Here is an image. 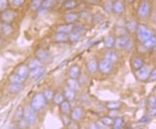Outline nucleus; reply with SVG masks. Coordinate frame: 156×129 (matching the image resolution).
I'll return each mask as SVG.
<instances>
[{
  "instance_id": "obj_29",
  "label": "nucleus",
  "mask_w": 156,
  "mask_h": 129,
  "mask_svg": "<svg viewBox=\"0 0 156 129\" xmlns=\"http://www.w3.org/2000/svg\"><path fill=\"white\" fill-rule=\"evenodd\" d=\"M78 3L76 0H67L62 4L63 7L66 10H72L77 6Z\"/></svg>"
},
{
  "instance_id": "obj_11",
  "label": "nucleus",
  "mask_w": 156,
  "mask_h": 129,
  "mask_svg": "<svg viewBox=\"0 0 156 129\" xmlns=\"http://www.w3.org/2000/svg\"><path fill=\"white\" fill-rule=\"evenodd\" d=\"M131 66L133 69L137 71L144 66V61L140 57L133 56L131 59Z\"/></svg>"
},
{
  "instance_id": "obj_43",
  "label": "nucleus",
  "mask_w": 156,
  "mask_h": 129,
  "mask_svg": "<svg viewBox=\"0 0 156 129\" xmlns=\"http://www.w3.org/2000/svg\"><path fill=\"white\" fill-rule=\"evenodd\" d=\"M148 80L151 81V82L156 80V68H154L151 71H150L149 77H148Z\"/></svg>"
},
{
  "instance_id": "obj_48",
  "label": "nucleus",
  "mask_w": 156,
  "mask_h": 129,
  "mask_svg": "<svg viewBox=\"0 0 156 129\" xmlns=\"http://www.w3.org/2000/svg\"><path fill=\"white\" fill-rule=\"evenodd\" d=\"M25 0H13L12 3L15 6H20L25 2Z\"/></svg>"
},
{
  "instance_id": "obj_1",
  "label": "nucleus",
  "mask_w": 156,
  "mask_h": 129,
  "mask_svg": "<svg viewBox=\"0 0 156 129\" xmlns=\"http://www.w3.org/2000/svg\"><path fill=\"white\" fill-rule=\"evenodd\" d=\"M47 99L44 97L43 93H37L33 95L31 101V106L36 111L42 110L46 106Z\"/></svg>"
},
{
  "instance_id": "obj_33",
  "label": "nucleus",
  "mask_w": 156,
  "mask_h": 129,
  "mask_svg": "<svg viewBox=\"0 0 156 129\" xmlns=\"http://www.w3.org/2000/svg\"><path fill=\"white\" fill-rule=\"evenodd\" d=\"M124 123V119L122 117H116L114 119L112 124V128L114 129H120L122 127Z\"/></svg>"
},
{
  "instance_id": "obj_7",
  "label": "nucleus",
  "mask_w": 156,
  "mask_h": 129,
  "mask_svg": "<svg viewBox=\"0 0 156 129\" xmlns=\"http://www.w3.org/2000/svg\"><path fill=\"white\" fill-rule=\"evenodd\" d=\"M130 42L129 38L127 35H122V36H119L118 38L115 40V45L114 47L116 49L122 50L125 49L126 47L129 45Z\"/></svg>"
},
{
  "instance_id": "obj_26",
  "label": "nucleus",
  "mask_w": 156,
  "mask_h": 129,
  "mask_svg": "<svg viewBox=\"0 0 156 129\" xmlns=\"http://www.w3.org/2000/svg\"><path fill=\"white\" fill-rule=\"evenodd\" d=\"M43 70H44V69L42 68V66H38V67L33 68V69H30L28 76L36 80L37 77L39 76V74L42 72Z\"/></svg>"
},
{
  "instance_id": "obj_41",
  "label": "nucleus",
  "mask_w": 156,
  "mask_h": 129,
  "mask_svg": "<svg viewBox=\"0 0 156 129\" xmlns=\"http://www.w3.org/2000/svg\"><path fill=\"white\" fill-rule=\"evenodd\" d=\"M91 18H92L93 22H94V23H99V22H101L103 20V15L101 12H97V13L93 14Z\"/></svg>"
},
{
  "instance_id": "obj_46",
  "label": "nucleus",
  "mask_w": 156,
  "mask_h": 129,
  "mask_svg": "<svg viewBox=\"0 0 156 129\" xmlns=\"http://www.w3.org/2000/svg\"><path fill=\"white\" fill-rule=\"evenodd\" d=\"M156 101V97L154 95H151L148 99V103H149V105L151 107L155 106V103Z\"/></svg>"
},
{
  "instance_id": "obj_55",
  "label": "nucleus",
  "mask_w": 156,
  "mask_h": 129,
  "mask_svg": "<svg viewBox=\"0 0 156 129\" xmlns=\"http://www.w3.org/2000/svg\"><path fill=\"white\" fill-rule=\"evenodd\" d=\"M155 106L156 107V101H155Z\"/></svg>"
},
{
  "instance_id": "obj_50",
  "label": "nucleus",
  "mask_w": 156,
  "mask_h": 129,
  "mask_svg": "<svg viewBox=\"0 0 156 129\" xmlns=\"http://www.w3.org/2000/svg\"><path fill=\"white\" fill-rule=\"evenodd\" d=\"M148 121V118L147 116H144V117L142 118V119L140 120V123H146Z\"/></svg>"
},
{
  "instance_id": "obj_35",
  "label": "nucleus",
  "mask_w": 156,
  "mask_h": 129,
  "mask_svg": "<svg viewBox=\"0 0 156 129\" xmlns=\"http://www.w3.org/2000/svg\"><path fill=\"white\" fill-rule=\"evenodd\" d=\"M43 0H32L30 4V7L32 10H37L41 7Z\"/></svg>"
},
{
  "instance_id": "obj_53",
  "label": "nucleus",
  "mask_w": 156,
  "mask_h": 129,
  "mask_svg": "<svg viewBox=\"0 0 156 129\" xmlns=\"http://www.w3.org/2000/svg\"><path fill=\"white\" fill-rule=\"evenodd\" d=\"M85 2H90V3H95L96 2H98V0H84Z\"/></svg>"
},
{
  "instance_id": "obj_28",
  "label": "nucleus",
  "mask_w": 156,
  "mask_h": 129,
  "mask_svg": "<svg viewBox=\"0 0 156 129\" xmlns=\"http://www.w3.org/2000/svg\"><path fill=\"white\" fill-rule=\"evenodd\" d=\"M69 36V40L72 42V43H75V42H77L78 40L81 38L82 35L81 33L75 32V31H71L68 34Z\"/></svg>"
},
{
  "instance_id": "obj_17",
  "label": "nucleus",
  "mask_w": 156,
  "mask_h": 129,
  "mask_svg": "<svg viewBox=\"0 0 156 129\" xmlns=\"http://www.w3.org/2000/svg\"><path fill=\"white\" fill-rule=\"evenodd\" d=\"M9 82L10 83H12V84H22L23 83L25 82V78L20 77L19 74H18L17 73H14L10 74L9 76Z\"/></svg>"
},
{
  "instance_id": "obj_24",
  "label": "nucleus",
  "mask_w": 156,
  "mask_h": 129,
  "mask_svg": "<svg viewBox=\"0 0 156 129\" xmlns=\"http://www.w3.org/2000/svg\"><path fill=\"white\" fill-rule=\"evenodd\" d=\"M115 38L111 36H108L105 37L103 40V44L104 46L106 49H112L113 47H114L115 45Z\"/></svg>"
},
{
  "instance_id": "obj_54",
  "label": "nucleus",
  "mask_w": 156,
  "mask_h": 129,
  "mask_svg": "<svg viewBox=\"0 0 156 129\" xmlns=\"http://www.w3.org/2000/svg\"><path fill=\"white\" fill-rule=\"evenodd\" d=\"M124 1H125L126 2H127V3H129V4H131V3H133L135 1V0H124Z\"/></svg>"
},
{
  "instance_id": "obj_9",
  "label": "nucleus",
  "mask_w": 156,
  "mask_h": 129,
  "mask_svg": "<svg viewBox=\"0 0 156 129\" xmlns=\"http://www.w3.org/2000/svg\"><path fill=\"white\" fill-rule=\"evenodd\" d=\"M125 11V5L124 2L121 0H115L113 2L112 6V12L115 14H121L124 13Z\"/></svg>"
},
{
  "instance_id": "obj_37",
  "label": "nucleus",
  "mask_w": 156,
  "mask_h": 129,
  "mask_svg": "<svg viewBox=\"0 0 156 129\" xmlns=\"http://www.w3.org/2000/svg\"><path fill=\"white\" fill-rule=\"evenodd\" d=\"M101 121L104 126H112L113 122H114V119H113L111 117H110V116H106V117L102 118L101 119Z\"/></svg>"
},
{
  "instance_id": "obj_20",
  "label": "nucleus",
  "mask_w": 156,
  "mask_h": 129,
  "mask_svg": "<svg viewBox=\"0 0 156 129\" xmlns=\"http://www.w3.org/2000/svg\"><path fill=\"white\" fill-rule=\"evenodd\" d=\"M142 45L143 47L145 48V49H153V47H155L156 46V38L153 36H151L150 38L145 40V41H143Z\"/></svg>"
},
{
  "instance_id": "obj_51",
  "label": "nucleus",
  "mask_w": 156,
  "mask_h": 129,
  "mask_svg": "<svg viewBox=\"0 0 156 129\" xmlns=\"http://www.w3.org/2000/svg\"><path fill=\"white\" fill-rule=\"evenodd\" d=\"M83 13H84V15H83V14H82V17H83V18H85V19L88 20V18L90 17V14H89L88 12H83Z\"/></svg>"
},
{
  "instance_id": "obj_23",
  "label": "nucleus",
  "mask_w": 156,
  "mask_h": 129,
  "mask_svg": "<svg viewBox=\"0 0 156 129\" xmlns=\"http://www.w3.org/2000/svg\"><path fill=\"white\" fill-rule=\"evenodd\" d=\"M104 58L109 60L111 63H115V62L117 61L119 57L118 55L116 54V53H115L114 51H109L105 53V55H104Z\"/></svg>"
},
{
  "instance_id": "obj_13",
  "label": "nucleus",
  "mask_w": 156,
  "mask_h": 129,
  "mask_svg": "<svg viewBox=\"0 0 156 129\" xmlns=\"http://www.w3.org/2000/svg\"><path fill=\"white\" fill-rule=\"evenodd\" d=\"M80 18V14L76 12H69L64 16V20L67 23L72 24L77 21Z\"/></svg>"
},
{
  "instance_id": "obj_42",
  "label": "nucleus",
  "mask_w": 156,
  "mask_h": 129,
  "mask_svg": "<svg viewBox=\"0 0 156 129\" xmlns=\"http://www.w3.org/2000/svg\"><path fill=\"white\" fill-rule=\"evenodd\" d=\"M85 30L84 25H82V24H75L72 27V31H75V32L81 33Z\"/></svg>"
},
{
  "instance_id": "obj_21",
  "label": "nucleus",
  "mask_w": 156,
  "mask_h": 129,
  "mask_svg": "<svg viewBox=\"0 0 156 129\" xmlns=\"http://www.w3.org/2000/svg\"><path fill=\"white\" fill-rule=\"evenodd\" d=\"M69 40L68 33L57 32L54 35V40L57 43H64Z\"/></svg>"
},
{
  "instance_id": "obj_30",
  "label": "nucleus",
  "mask_w": 156,
  "mask_h": 129,
  "mask_svg": "<svg viewBox=\"0 0 156 129\" xmlns=\"http://www.w3.org/2000/svg\"><path fill=\"white\" fill-rule=\"evenodd\" d=\"M137 25H138V24L137 23L135 20H129L126 24V29L129 32H134V31H136Z\"/></svg>"
},
{
  "instance_id": "obj_44",
  "label": "nucleus",
  "mask_w": 156,
  "mask_h": 129,
  "mask_svg": "<svg viewBox=\"0 0 156 129\" xmlns=\"http://www.w3.org/2000/svg\"><path fill=\"white\" fill-rule=\"evenodd\" d=\"M70 119H71V118L68 117L67 113L62 114V121L64 125H68L69 123L70 122Z\"/></svg>"
},
{
  "instance_id": "obj_4",
  "label": "nucleus",
  "mask_w": 156,
  "mask_h": 129,
  "mask_svg": "<svg viewBox=\"0 0 156 129\" xmlns=\"http://www.w3.org/2000/svg\"><path fill=\"white\" fill-rule=\"evenodd\" d=\"M150 3L147 0H142L137 7V14L140 17H146L150 13Z\"/></svg>"
},
{
  "instance_id": "obj_19",
  "label": "nucleus",
  "mask_w": 156,
  "mask_h": 129,
  "mask_svg": "<svg viewBox=\"0 0 156 129\" xmlns=\"http://www.w3.org/2000/svg\"><path fill=\"white\" fill-rule=\"evenodd\" d=\"M67 86L70 87V89L76 91L80 88V82L77 79L70 77L67 80Z\"/></svg>"
},
{
  "instance_id": "obj_39",
  "label": "nucleus",
  "mask_w": 156,
  "mask_h": 129,
  "mask_svg": "<svg viewBox=\"0 0 156 129\" xmlns=\"http://www.w3.org/2000/svg\"><path fill=\"white\" fill-rule=\"evenodd\" d=\"M23 108L21 107H18V109L16 110L15 114V118L18 121H19L20 120L23 119Z\"/></svg>"
},
{
  "instance_id": "obj_27",
  "label": "nucleus",
  "mask_w": 156,
  "mask_h": 129,
  "mask_svg": "<svg viewBox=\"0 0 156 129\" xmlns=\"http://www.w3.org/2000/svg\"><path fill=\"white\" fill-rule=\"evenodd\" d=\"M65 99L64 95L63 93H59V92H57V93H55L54 94L53 97H52V100H53V102L54 103L55 105H59L60 103H62L63 101Z\"/></svg>"
},
{
  "instance_id": "obj_5",
  "label": "nucleus",
  "mask_w": 156,
  "mask_h": 129,
  "mask_svg": "<svg viewBox=\"0 0 156 129\" xmlns=\"http://www.w3.org/2000/svg\"><path fill=\"white\" fill-rule=\"evenodd\" d=\"M16 17L15 11L13 10H5L2 11L1 20L4 23L10 24Z\"/></svg>"
},
{
  "instance_id": "obj_36",
  "label": "nucleus",
  "mask_w": 156,
  "mask_h": 129,
  "mask_svg": "<svg viewBox=\"0 0 156 129\" xmlns=\"http://www.w3.org/2000/svg\"><path fill=\"white\" fill-rule=\"evenodd\" d=\"M106 108L109 110H116L119 109L121 106L119 102H116V101H111V102H108L106 103Z\"/></svg>"
},
{
  "instance_id": "obj_18",
  "label": "nucleus",
  "mask_w": 156,
  "mask_h": 129,
  "mask_svg": "<svg viewBox=\"0 0 156 129\" xmlns=\"http://www.w3.org/2000/svg\"><path fill=\"white\" fill-rule=\"evenodd\" d=\"M63 95H64L65 99L68 101H72L75 99V90L70 89V87H68L67 86L64 89L63 91Z\"/></svg>"
},
{
  "instance_id": "obj_31",
  "label": "nucleus",
  "mask_w": 156,
  "mask_h": 129,
  "mask_svg": "<svg viewBox=\"0 0 156 129\" xmlns=\"http://www.w3.org/2000/svg\"><path fill=\"white\" fill-rule=\"evenodd\" d=\"M22 88V84H12L10 83L8 87V91L12 94H15L19 93Z\"/></svg>"
},
{
  "instance_id": "obj_15",
  "label": "nucleus",
  "mask_w": 156,
  "mask_h": 129,
  "mask_svg": "<svg viewBox=\"0 0 156 129\" xmlns=\"http://www.w3.org/2000/svg\"><path fill=\"white\" fill-rule=\"evenodd\" d=\"M68 75L69 77H72V78H78L80 75V69L79 66L76 64L70 66L68 71Z\"/></svg>"
},
{
  "instance_id": "obj_52",
  "label": "nucleus",
  "mask_w": 156,
  "mask_h": 129,
  "mask_svg": "<svg viewBox=\"0 0 156 129\" xmlns=\"http://www.w3.org/2000/svg\"><path fill=\"white\" fill-rule=\"evenodd\" d=\"M56 1H57V2L59 4H63V3H64L66 1H67V0H56Z\"/></svg>"
},
{
  "instance_id": "obj_32",
  "label": "nucleus",
  "mask_w": 156,
  "mask_h": 129,
  "mask_svg": "<svg viewBox=\"0 0 156 129\" xmlns=\"http://www.w3.org/2000/svg\"><path fill=\"white\" fill-rule=\"evenodd\" d=\"M28 66L29 69H33V68L38 67V66H41V63L40 60L35 57L29 61L28 63Z\"/></svg>"
},
{
  "instance_id": "obj_25",
  "label": "nucleus",
  "mask_w": 156,
  "mask_h": 129,
  "mask_svg": "<svg viewBox=\"0 0 156 129\" xmlns=\"http://www.w3.org/2000/svg\"><path fill=\"white\" fill-rule=\"evenodd\" d=\"M59 108L62 113H67L71 110V105H70V101L64 99L62 103L59 104Z\"/></svg>"
},
{
  "instance_id": "obj_40",
  "label": "nucleus",
  "mask_w": 156,
  "mask_h": 129,
  "mask_svg": "<svg viewBox=\"0 0 156 129\" xmlns=\"http://www.w3.org/2000/svg\"><path fill=\"white\" fill-rule=\"evenodd\" d=\"M55 1L56 0H43L41 7L47 10V9L50 8L53 5V4L54 3Z\"/></svg>"
},
{
  "instance_id": "obj_47",
  "label": "nucleus",
  "mask_w": 156,
  "mask_h": 129,
  "mask_svg": "<svg viewBox=\"0 0 156 129\" xmlns=\"http://www.w3.org/2000/svg\"><path fill=\"white\" fill-rule=\"evenodd\" d=\"M148 114L150 116H155L156 115V107H151L149 110H148Z\"/></svg>"
},
{
  "instance_id": "obj_3",
  "label": "nucleus",
  "mask_w": 156,
  "mask_h": 129,
  "mask_svg": "<svg viewBox=\"0 0 156 129\" xmlns=\"http://www.w3.org/2000/svg\"><path fill=\"white\" fill-rule=\"evenodd\" d=\"M36 112L31 105H25L23 108V118L28 125L33 124L36 121Z\"/></svg>"
},
{
  "instance_id": "obj_45",
  "label": "nucleus",
  "mask_w": 156,
  "mask_h": 129,
  "mask_svg": "<svg viewBox=\"0 0 156 129\" xmlns=\"http://www.w3.org/2000/svg\"><path fill=\"white\" fill-rule=\"evenodd\" d=\"M8 6V0H0V11L6 10Z\"/></svg>"
},
{
  "instance_id": "obj_14",
  "label": "nucleus",
  "mask_w": 156,
  "mask_h": 129,
  "mask_svg": "<svg viewBox=\"0 0 156 129\" xmlns=\"http://www.w3.org/2000/svg\"><path fill=\"white\" fill-rule=\"evenodd\" d=\"M87 70L90 73H95L98 70V62L95 59H90L86 63Z\"/></svg>"
},
{
  "instance_id": "obj_49",
  "label": "nucleus",
  "mask_w": 156,
  "mask_h": 129,
  "mask_svg": "<svg viewBox=\"0 0 156 129\" xmlns=\"http://www.w3.org/2000/svg\"><path fill=\"white\" fill-rule=\"evenodd\" d=\"M108 26H109V24H108L107 22H106V23H102L101 24V25H100V28L106 29L107 28Z\"/></svg>"
},
{
  "instance_id": "obj_38",
  "label": "nucleus",
  "mask_w": 156,
  "mask_h": 129,
  "mask_svg": "<svg viewBox=\"0 0 156 129\" xmlns=\"http://www.w3.org/2000/svg\"><path fill=\"white\" fill-rule=\"evenodd\" d=\"M43 94H44V97H46V99H47L48 100H50V99H52V97H53V95H54V92L53 90H52V89H51V88H46V89L44 90V93H43Z\"/></svg>"
},
{
  "instance_id": "obj_12",
  "label": "nucleus",
  "mask_w": 156,
  "mask_h": 129,
  "mask_svg": "<svg viewBox=\"0 0 156 129\" xmlns=\"http://www.w3.org/2000/svg\"><path fill=\"white\" fill-rule=\"evenodd\" d=\"M35 57L40 61H44L49 58V53L44 49H38L35 51Z\"/></svg>"
},
{
  "instance_id": "obj_16",
  "label": "nucleus",
  "mask_w": 156,
  "mask_h": 129,
  "mask_svg": "<svg viewBox=\"0 0 156 129\" xmlns=\"http://www.w3.org/2000/svg\"><path fill=\"white\" fill-rule=\"evenodd\" d=\"M29 70L30 69L28 68V65H25V64H21V65L18 66L17 68V71L16 73L18 74H19L20 77H23V78H26L28 77L29 74Z\"/></svg>"
},
{
  "instance_id": "obj_6",
  "label": "nucleus",
  "mask_w": 156,
  "mask_h": 129,
  "mask_svg": "<svg viewBox=\"0 0 156 129\" xmlns=\"http://www.w3.org/2000/svg\"><path fill=\"white\" fill-rule=\"evenodd\" d=\"M113 68V63L109 61V60L106 59V58H103L101 61H98V70L102 74H106L111 72Z\"/></svg>"
},
{
  "instance_id": "obj_8",
  "label": "nucleus",
  "mask_w": 156,
  "mask_h": 129,
  "mask_svg": "<svg viewBox=\"0 0 156 129\" xmlns=\"http://www.w3.org/2000/svg\"><path fill=\"white\" fill-rule=\"evenodd\" d=\"M149 74L150 71L148 66H143L140 69L137 70L135 74H136L137 78L139 80L144 81L148 80V77H149Z\"/></svg>"
},
{
  "instance_id": "obj_10",
  "label": "nucleus",
  "mask_w": 156,
  "mask_h": 129,
  "mask_svg": "<svg viewBox=\"0 0 156 129\" xmlns=\"http://www.w3.org/2000/svg\"><path fill=\"white\" fill-rule=\"evenodd\" d=\"M83 108L80 106L75 107L71 110V113H70V118L71 120L73 121H77L81 118L82 115H83Z\"/></svg>"
},
{
  "instance_id": "obj_22",
  "label": "nucleus",
  "mask_w": 156,
  "mask_h": 129,
  "mask_svg": "<svg viewBox=\"0 0 156 129\" xmlns=\"http://www.w3.org/2000/svg\"><path fill=\"white\" fill-rule=\"evenodd\" d=\"M72 27L73 25L72 24H64V25H60L57 27V32H61L64 33H70L72 30Z\"/></svg>"
},
{
  "instance_id": "obj_2",
  "label": "nucleus",
  "mask_w": 156,
  "mask_h": 129,
  "mask_svg": "<svg viewBox=\"0 0 156 129\" xmlns=\"http://www.w3.org/2000/svg\"><path fill=\"white\" fill-rule=\"evenodd\" d=\"M136 33L137 38L142 42L153 36V31L150 30L149 27L142 24L137 25Z\"/></svg>"
},
{
  "instance_id": "obj_34",
  "label": "nucleus",
  "mask_w": 156,
  "mask_h": 129,
  "mask_svg": "<svg viewBox=\"0 0 156 129\" xmlns=\"http://www.w3.org/2000/svg\"><path fill=\"white\" fill-rule=\"evenodd\" d=\"M112 6H113V2L110 0H107V1L104 2L103 4V9L108 14H110L112 12Z\"/></svg>"
}]
</instances>
